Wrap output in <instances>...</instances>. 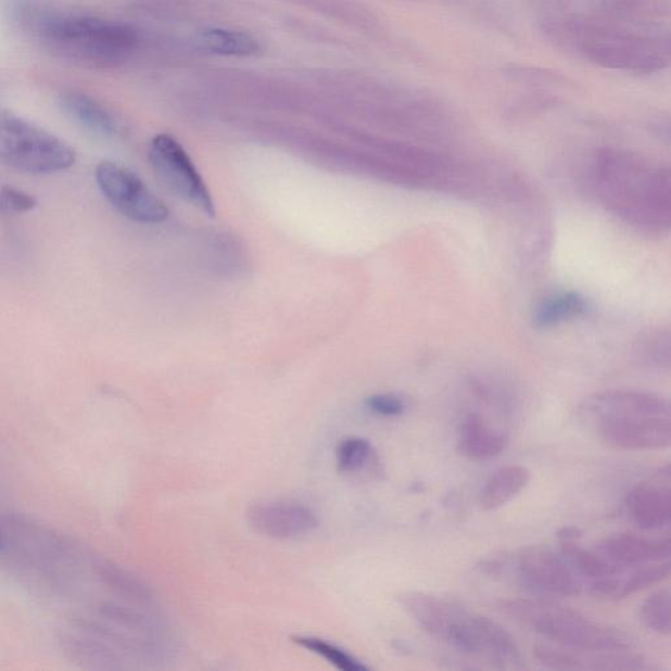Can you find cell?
Masks as SVG:
<instances>
[{
	"mask_svg": "<svg viewBox=\"0 0 671 671\" xmlns=\"http://www.w3.org/2000/svg\"><path fill=\"white\" fill-rule=\"evenodd\" d=\"M37 200L34 195L18 191V189L5 186L0 189V214H23L34 211Z\"/></svg>",
	"mask_w": 671,
	"mask_h": 671,
	"instance_id": "484cf974",
	"label": "cell"
},
{
	"mask_svg": "<svg viewBox=\"0 0 671 671\" xmlns=\"http://www.w3.org/2000/svg\"><path fill=\"white\" fill-rule=\"evenodd\" d=\"M595 553L605 557L611 565L624 568L668 561L671 543L670 540H648L633 534H619L600 541Z\"/></svg>",
	"mask_w": 671,
	"mask_h": 671,
	"instance_id": "9a60e30c",
	"label": "cell"
},
{
	"mask_svg": "<svg viewBox=\"0 0 671 671\" xmlns=\"http://www.w3.org/2000/svg\"><path fill=\"white\" fill-rule=\"evenodd\" d=\"M246 519L253 530L271 540H294L318 528L315 512L291 502H265L250 506Z\"/></svg>",
	"mask_w": 671,
	"mask_h": 671,
	"instance_id": "7c38bea8",
	"label": "cell"
},
{
	"mask_svg": "<svg viewBox=\"0 0 671 671\" xmlns=\"http://www.w3.org/2000/svg\"><path fill=\"white\" fill-rule=\"evenodd\" d=\"M670 468L636 484L626 493L625 506L632 521L643 530H660L671 521Z\"/></svg>",
	"mask_w": 671,
	"mask_h": 671,
	"instance_id": "5bb4252c",
	"label": "cell"
},
{
	"mask_svg": "<svg viewBox=\"0 0 671 671\" xmlns=\"http://www.w3.org/2000/svg\"><path fill=\"white\" fill-rule=\"evenodd\" d=\"M600 440L618 451H658L671 445V416H638L594 422Z\"/></svg>",
	"mask_w": 671,
	"mask_h": 671,
	"instance_id": "9c48e42d",
	"label": "cell"
},
{
	"mask_svg": "<svg viewBox=\"0 0 671 671\" xmlns=\"http://www.w3.org/2000/svg\"><path fill=\"white\" fill-rule=\"evenodd\" d=\"M41 34L55 53L92 66L122 63L138 43L136 31L128 25L97 17H56L43 25Z\"/></svg>",
	"mask_w": 671,
	"mask_h": 671,
	"instance_id": "5b68a950",
	"label": "cell"
},
{
	"mask_svg": "<svg viewBox=\"0 0 671 671\" xmlns=\"http://www.w3.org/2000/svg\"><path fill=\"white\" fill-rule=\"evenodd\" d=\"M508 446V436L493 429L483 417L471 414L460 423L457 451L470 460H489L498 457Z\"/></svg>",
	"mask_w": 671,
	"mask_h": 671,
	"instance_id": "e0dca14e",
	"label": "cell"
},
{
	"mask_svg": "<svg viewBox=\"0 0 671 671\" xmlns=\"http://www.w3.org/2000/svg\"><path fill=\"white\" fill-rule=\"evenodd\" d=\"M296 645L300 647L307 649L308 651H313V654L318 655L329 663H332L333 667L343 671H366L367 668L363 662L357 660L356 657L347 654V651L343 648L338 647V645L333 643H329L325 641V638L315 637V636H294L291 638Z\"/></svg>",
	"mask_w": 671,
	"mask_h": 671,
	"instance_id": "603a6c76",
	"label": "cell"
},
{
	"mask_svg": "<svg viewBox=\"0 0 671 671\" xmlns=\"http://www.w3.org/2000/svg\"><path fill=\"white\" fill-rule=\"evenodd\" d=\"M497 607L504 616L559 647L580 650H625L632 647L630 636L623 631L595 622L550 600L510 598L499 600Z\"/></svg>",
	"mask_w": 671,
	"mask_h": 671,
	"instance_id": "277c9868",
	"label": "cell"
},
{
	"mask_svg": "<svg viewBox=\"0 0 671 671\" xmlns=\"http://www.w3.org/2000/svg\"><path fill=\"white\" fill-rule=\"evenodd\" d=\"M531 473L528 467L510 465L499 468L486 480L480 493V508L484 511H495L508 505L530 483Z\"/></svg>",
	"mask_w": 671,
	"mask_h": 671,
	"instance_id": "ac0fdd59",
	"label": "cell"
},
{
	"mask_svg": "<svg viewBox=\"0 0 671 671\" xmlns=\"http://www.w3.org/2000/svg\"><path fill=\"white\" fill-rule=\"evenodd\" d=\"M582 414L593 422L638 416H671L667 398L649 392L611 390L588 397Z\"/></svg>",
	"mask_w": 671,
	"mask_h": 671,
	"instance_id": "4fadbf2b",
	"label": "cell"
},
{
	"mask_svg": "<svg viewBox=\"0 0 671 671\" xmlns=\"http://www.w3.org/2000/svg\"><path fill=\"white\" fill-rule=\"evenodd\" d=\"M100 191L117 211L138 224L156 225L168 218V208L129 168L103 162L97 167Z\"/></svg>",
	"mask_w": 671,
	"mask_h": 671,
	"instance_id": "ba28073f",
	"label": "cell"
},
{
	"mask_svg": "<svg viewBox=\"0 0 671 671\" xmlns=\"http://www.w3.org/2000/svg\"><path fill=\"white\" fill-rule=\"evenodd\" d=\"M202 49L226 56H250L258 52V41L246 31L227 28H208L199 35Z\"/></svg>",
	"mask_w": 671,
	"mask_h": 671,
	"instance_id": "44dd1931",
	"label": "cell"
},
{
	"mask_svg": "<svg viewBox=\"0 0 671 671\" xmlns=\"http://www.w3.org/2000/svg\"><path fill=\"white\" fill-rule=\"evenodd\" d=\"M584 297L575 293L557 294L544 301L534 316L537 328H548L585 312Z\"/></svg>",
	"mask_w": 671,
	"mask_h": 671,
	"instance_id": "7402d4cb",
	"label": "cell"
},
{
	"mask_svg": "<svg viewBox=\"0 0 671 671\" xmlns=\"http://www.w3.org/2000/svg\"><path fill=\"white\" fill-rule=\"evenodd\" d=\"M670 170L641 157L606 151L594 168V186L618 217L648 231L670 227Z\"/></svg>",
	"mask_w": 671,
	"mask_h": 671,
	"instance_id": "6da1fadb",
	"label": "cell"
},
{
	"mask_svg": "<svg viewBox=\"0 0 671 671\" xmlns=\"http://www.w3.org/2000/svg\"><path fill=\"white\" fill-rule=\"evenodd\" d=\"M398 600L430 636L464 654L503 663L516 661L519 656L515 637L491 618L421 592L404 593Z\"/></svg>",
	"mask_w": 671,
	"mask_h": 671,
	"instance_id": "7a4b0ae2",
	"label": "cell"
},
{
	"mask_svg": "<svg viewBox=\"0 0 671 671\" xmlns=\"http://www.w3.org/2000/svg\"><path fill=\"white\" fill-rule=\"evenodd\" d=\"M77 153L59 137L0 107V163L28 174H55L72 168Z\"/></svg>",
	"mask_w": 671,
	"mask_h": 671,
	"instance_id": "8992f818",
	"label": "cell"
},
{
	"mask_svg": "<svg viewBox=\"0 0 671 671\" xmlns=\"http://www.w3.org/2000/svg\"><path fill=\"white\" fill-rule=\"evenodd\" d=\"M562 555L567 556L578 571L585 578L599 580L622 572L623 568L611 565L598 553L581 546L582 531L575 527H566L557 531Z\"/></svg>",
	"mask_w": 671,
	"mask_h": 671,
	"instance_id": "d6986e66",
	"label": "cell"
},
{
	"mask_svg": "<svg viewBox=\"0 0 671 671\" xmlns=\"http://www.w3.org/2000/svg\"><path fill=\"white\" fill-rule=\"evenodd\" d=\"M149 157L155 174L170 192L214 217L212 193L195 168L187 150L173 136H156L150 143Z\"/></svg>",
	"mask_w": 671,
	"mask_h": 671,
	"instance_id": "52a82bcc",
	"label": "cell"
},
{
	"mask_svg": "<svg viewBox=\"0 0 671 671\" xmlns=\"http://www.w3.org/2000/svg\"><path fill=\"white\" fill-rule=\"evenodd\" d=\"M372 446L363 436H347L336 448V464L340 472H357L363 470L371 458Z\"/></svg>",
	"mask_w": 671,
	"mask_h": 671,
	"instance_id": "d4e9b609",
	"label": "cell"
},
{
	"mask_svg": "<svg viewBox=\"0 0 671 671\" xmlns=\"http://www.w3.org/2000/svg\"><path fill=\"white\" fill-rule=\"evenodd\" d=\"M536 660L554 670H616L637 671L649 669L643 657L625 650H580L559 645L537 644Z\"/></svg>",
	"mask_w": 671,
	"mask_h": 671,
	"instance_id": "8fae6325",
	"label": "cell"
},
{
	"mask_svg": "<svg viewBox=\"0 0 671 671\" xmlns=\"http://www.w3.org/2000/svg\"><path fill=\"white\" fill-rule=\"evenodd\" d=\"M0 548H3V541H2V537H0Z\"/></svg>",
	"mask_w": 671,
	"mask_h": 671,
	"instance_id": "83f0119b",
	"label": "cell"
},
{
	"mask_svg": "<svg viewBox=\"0 0 671 671\" xmlns=\"http://www.w3.org/2000/svg\"><path fill=\"white\" fill-rule=\"evenodd\" d=\"M366 407L378 416L396 417L404 414L405 403L395 394H377L366 398Z\"/></svg>",
	"mask_w": 671,
	"mask_h": 671,
	"instance_id": "4316f807",
	"label": "cell"
},
{
	"mask_svg": "<svg viewBox=\"0 0 671 671\" xmlns=\"http://www.w3.org/2000/svg\"><path fill=\"white\" fill-rule=\"evenodd\" d=\"M517 569L528 585L544 593L574 597L581 586L565 560L544 546H527L518 550Z\"/></svg>",
	"mask_w": 671,
	"mask_h": 671,
	"instance_id": "30bf717a",
	"label": "cell"
},
{
	"mask_svg": "<svg viewBox=\"0 0 671 671\" xmlns=\"http://www.w3.org/2000/svg\"><path fill=\"white\" fill-rule=\"evenodd\" d=\"M61 105L69 118L88 130L104 136L117 131V122L112 113L87 94H63Z\"/></svg>",
	"mask_w": 671,
	"mask_h": 671,
	"instance_id": "ffe728a7",
	"label": "cell"
},
{
	"mask_svg": "<svg viewBox=\"0 0 671 671\" xmlns=\"http://www.w3.org/2000/svg\"><path fill=\"white\" fill-rule=\"evenodd\" d=\"M548 34L561 46L579 50L595 65L631 73H656L669 65V37L650 35L603 21H560Z\"/></svg>",
	"mask_w": 671,
	"mask_h": 671,
	"instance_id": "3957f363",
	"label": "cell"
},
{
	"mask_svg": "<svg viewBox=\"0 0 671 671\" xmlns=\"http://www.w3.org/2000/svg\"><path fill=\"white\" fill-rule=\"evenodd\" d=\"M671 567L668 561L650 562V566L636 569L625 578H619V573L595 580L591 587L594 598L618 603L641 593L645 588L660 584L670 575Z\"/></svg>",
	"mask_w": 671,
	"mask_h": 671,
	"instance_id": "2e32d148",
	"label": "cell"
},
{
	"mask_svg": "<svg viewBox=\"0 0 671 671\" xmlns=\"http://www.w3.org/2000/svg\"><path fill=\"white\" fill-rule=\"evenodd\" d=\"M642 620L658 635L669 636L671 632V598L669 588L650 594L642 606Z\"/></svg>",
	"mask_w": 671,
	"mask_h": 671,
	"instance_id": "cb8c5ba5",
	"label": "cell"
}]
</instances>
